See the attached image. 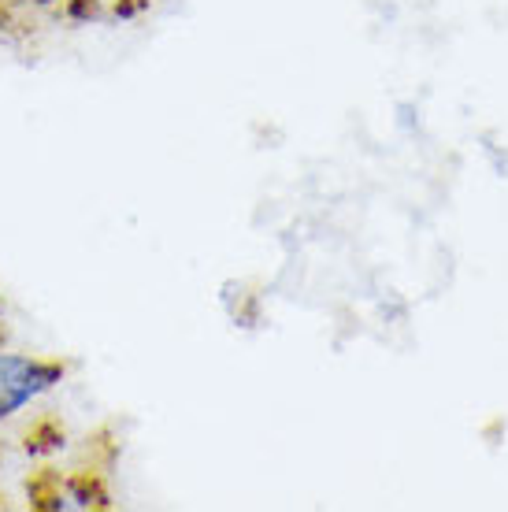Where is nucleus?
Returning <instances> with one entry per match:
<instances>
[{"instance_id": "f257e3e1", "label": "nucleus", "mask_w": 508, "mask_h": 512, "mask_svg": "<svg viewBox=\"0 0 508 512\" xmlns=\"http://www.w3.org/2000/svg\"><path fill=\"white\" fill-rule=\"evenodd\" d=\"M67 379V364L56 357L0 346V427L19 420L41 397Z\"/></svg>"}, {"instance_id": "f03ea898", "label": "nucleus", "mask_w": 508, "mask_h": 512, "mask_svg": "<svg viewBox=\"0 0 508 512\" xmlns=\"http://www.w3.org/2000/svg\"><path fill=\"white\" fill-rule=\"evenodd\" d=\"M93 4H101L104 12H112V15H123V8H127L130 0H93ZM145 4V0H141Z\"/></svg>"}]
</instances>
